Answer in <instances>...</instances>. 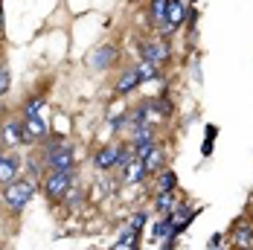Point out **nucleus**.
<instances>
[{
    "mask_svg": "<svg viewBox=\"0 0 253 250\" xmlns=\"http://www.w3.org/2000/svg\"><path fill=\"white\" fill-rule=\"evenodd\" d=\"M233 242H236L239 248H251V245H253V227L251 224H239V227H236Z\"/></svg>",
    "mask_w": 253,
    "mask_h": 250,
    "instance_id": "a211bd4d",
    "label": "nucleus"
},
{
    "mask_svg": "<svg viewBox=\"0 0 253 250\" xmlns=\"http://www.w3.org/2000/svg\"><path fill=\"white\" fill-rule=\"evenodd\" d=\"M163 250H175V239H163Z\"/></svg>",
    "mask_w": 253,
    "mask_h": 250,
    "instance_id": "c85d7f7f",
    "label": "nucleus"
},
{
    "mask_svg": "<svg viewBox=\"0 0 253 250\" xmlns=\"http://www.w3.org/2000/svg\"><path fill=\"white\" fill-rule=\"evenodd\" d=\"M212 250H224V248H212Z\"/></svg>",
    "mask_w": 253,
    "mask_h": 250,
    "instance_id": "c756f323",
    "label": "nucleus"
},
{
    "mask_svg": "<svg viewBox=\"0 0 253 250\" xmlns=\"http://www.w3.org/2000/svg\"><path fill=\"white\" fill-rule=\"evenodd\" d=\"M143 224H146V212H137V215L131 218V227H134V230H143Z\"/></svg>",
    "mask_w": 253,
    "mask_h": 250,
    "instance_id": "a878e982",
    "label": "nucleus"
},
{
    "mask_svg": "<svg viewBox=\"0 0 253 250\" xmlns=\"http://www.w3.org/2000/svg\"><path fill=\"white\" fill-rule=\"evenodd\" d=\"M134 3H137V0H134Z\"/></svg>",
    "mask_w": 253,
    "mask_h": 250,
    "instance_id": "2f4dec72",
    "label": "nucleus"
},
{
    "mask_svg": "<svg viewBox=\"0 0 253 250\" xmlns=\"http://www.w3.org/2000/svg\"><path fill=\"white\" fill-rule=\"evenodd\" d=\"M242 250H251V248H242Z\"/></svg>",
    "mask_w": 253,
    "mask_h": 250,
    "instance_id": "7c9ffc66",
    "label": "nucleus"
},
{
    "mask_svg": "<svg viewBox=\"0 0 253 250\" xmlns=\"http://www.w3.org/2000/svg\"><path fill=\"white\" fill-rule=\"evenodd\" d=\"M117 55H120V50H117L114 44H102V47H96V50L87 55V64H90L93 70H108V67L117 61Z\"/></svg>",
    "mask_w": 253,
    "mask_h": 250,
    "instance_id": "20e7f679",
    "label": "nucleus"
},
{
    "mask_svg": "<svg viewBox=\"0 0 253 250\" xmlns=\"http://www.w3.org/2000/svg\"><path fill=\"white\" fill-rule=\"evenodd\" d=\"M212 248H221V236H218V233L210 239V250H212Z\"/></svg>",
    "mask_w": 253,
    "mask_h": 250,
    "instance_id": "cd10ccee",
    "label": "nucleus"
},
{
    "mask_svg": "<svg viewBox=\"0 0 253 250\" xmlns=\"http://www.w3.org/2000/svg\"><path fill=\"white\" fill-rule=\"evenodd\" d=\"M143 163H146V172H157V169H163V146H152V151L143 157Z\"/></svg>",
    "mask_w": 253,
    "mask_h": 250,
    "instance_id": "ddd939ff",
    "label": "nucleus"
},
{
    "mask_svg": "<svg viewBox=\"0 0 253 250\" xmlns=\"http://www.w3.org/2000/svg\"><path fill=\"white\" fill-rule=\"evenodd\" d=\"M44 166L50 172H73V146L64 143L52 151H44Z\"/></svg>",
    "mask_w": 253,
    "mask_h": 250,
    "instance_id": "7ed1b4c3",
    "label": "nucleus"
},
{
    "mask_svg": "<svg viewBox=\"0 0 253 250\" xmlns=\"http://www.w3.org/2000/svg\"><path fill=\"white\" fill-rule=\"evenodd\" d=\"M134 70H137V76H140V84H143V82H154V79H160V70H157V64H152V61H140Z\"/></svg>",
    "mask_w": 253,
    "mask_h": 250,
    "instance_id": "f3484780",
    "label": "nucleus"
},
{
    "mask_svg": "<svg viewBox=\"0 0 253 250\" xmlns=\"http://www.w3.org/2000/svg\"><path fill=\"white\" fill-rule=\"evenodd\" d=\"M154 209H157L160 215H169V212L175 209V195H172V192H157V198H154Z\"/></svg>",
    "mask_w": 253,
    "mask_h": 250,
    "instance_id": "dca6fc26",
    "label": "nucleus"
},
{
    "mask_svg": "<svg viewBox=\"0 0 253 250\" xmlns=\"http://www.w3.org/2000/svg\"><path fill=\"white\" fill-rule=\"evenodd\" d=\"M0 137H3V143L12 149V146H21V143H29V134H26V125L24 120H12V123H6L0 128Z\"/></svg>",
    "mask_w": 253,
    "mask_h": 250,
    "instance_id": "39448f33",
    "label": "nucleus"
},
{
    "mask_svg": "<svg viewBox=\"0 0 253 250\" xmlns=\"http://www.w3.org/2000/svg\"><path fill=\"white\" fill-rule=\"evenodd\" d=\"M44 108H47V99H44V96H32V99L24 105V120L26 117H38Z\"/></svg>",
    "mask_w": 253,
    "mask_h": 250,
    "instance_id": "6ab92c4d",
    "label": "nucleus"
},
{
    "mask_svg": "<svg viewBox=\"0 0 253 250\" xmlns=\"http://www.w3.org/2000/svg\"><path fill=\"white\" fill-rule=\"evenodd\" d=\"M140 58L152 61V64H163L169 58V47L160 41H146V44H140Z\"/></svg>",
    "mask_w": 253,
    "mask_h": 250,
    "instance_id": "423d86ee",
    "label": "nucleus"
},
{
    "mask_svg": "<svg viewBox=\"0 0 253 250\" xmlns=\"http://www.w3.org/2000/svg\"><path fill=\"white\" fill-rule=\"evenodd\" d=\"M134 157H137V154H134L131 146H120V151H117V166H114V169H126Z\"/></svg>",
    "mask_w": 253,
    "mask_h": 250,
    "instance_id": "412c9836",
    "label": "nucleus"
},
{
    "mask_svg": "<svg viewBox=\"0 0 253 250\" xmlns=\"http://www.w3.org/2000/svg\"><path fill=\"white\" fill-rule=\"evenodd\" d=\"M67 204H70V209H79V204H82V189L73 186L70 192H67Z\"/></svg>",
    "mask_w": 253,
    "mask_h": 250,
    "instance_id": "b1692460",
    "label": "nucleus"
},
{
    "mask_svg": "<svg viewBox=\"0 0 253 250\" xmlns=\"http://www.w3.org/2000/svg\"><path fill=\"white\" fill-rule=\"evenodd\" d=\"M32 195H35V180H32V177L12 180V183L6 186V192H3V198H6V204H9L12 212H21L26 204L32 201Z\"/></svg>",
    "mask_w": 253,
    "mask_h": 250,
    "instance_id": "f257e3e1",
    "label": "nucleus"
},
{
    "mask_svg": "<svg viewBox=\"0 0 253 250\" xmlns=\"http://www.w3.org/2000/svg\"><path fill=\"white\" fill-rule=\"evenodd\" d=\"M152 236L157 242H163V239H175V233H172V215H163V221H157L152 227Z\"/></svg>",
    "mask_w": 253,
    "mask_h": 250,
    "instance_id": "2eb2a0df",
    "label": "nucleus"
},
{
    "mask_svg": "<svg viewBox=\"0 0 253 250\" xmlns=\"http://www.w3.org/2000/svg\"><path fill=\"white\" fill-rule=\"evenodd\" d=\"M21 172V160L15 154H3L0 151V183H12Z\"/></svg>",
    "mask_w": 253,
    "mask_h": 250,
    "instance_id": "0eeeda50",
    "label": "nucleus"
},
{
    "mask_svg": "<svg viewBox=\"0 0 253 250\" xmlns=\"http://www.w3.org/2000/svg\"><path fill=\"white\" fill-rule=\"evenodd\" d=\"M166 24H172L175 29L183 24V3L180 0H169V6H166Z\"/></svg>",
    "mask_w": 253,
    "mask_h": 250,
    "instance_id": "4468645a",
    "label": "nucleus"
},
{
    "mask_svg": "<svg viewBox=\"0 0 253 250\" xmlns=\"http://www.w3.org/2000/svg\"><path fill=\"white\" fill-rule=\"evenodd\" d=\"M166 6H169V0H149V21H152V26H163V21H166Z\"/></svg>",
    "mask_w": 253,
    "mask_h": 250,
    "instance_id": "9d476101",
    "label": "nucleus"
},
{
    "mask_svg": "<svg viewBox=\"0 0 253 250\" xmlns=\"http://www.w3.org/2000/svg\"><path fill=\"white\" fill-rule=\"evenodd\" d=\"M123 172H126V180H128V183H140L143 177L149 175V172H146V163H143L140 157H134L126 169H123Z\"/></svg>",
    "mask_w": 253,
    "mask_h": 250,
    "instance_id": "9b49d317",
    "label": "nucleus"
},
{
    "mask_svg": "<svg viewBox=\"0 0 253 250\" xmlns=\"http://www.w3.org/2000/svg\"><path fill=\"white\" fill-rule=\"evenodd\" d=\"M218 134V128L215 125H207V137H204V146H201V154L207 157V154H212V137Z\"/></svg>",
    "mask_w": 253,
    "mask_h": 250,
    "instance_id": "4be33fe9",
    "label": "nucleus"
},
{
    "mask_svg": "<svg viewBox=\"0 0 253 250\" xmlns=\"http://www.w3.org/2000/svg\"><path fill=\"white\" fill-rule=\"evenodd\" d=\"M9 84H12V76H9V67L6 64H0V96L9 90Z\"/></svg>",
    "mask_w": 253,
    "mask_h": 250,
    "instance_id": "5701e85b",
    "label": "nucleus"
},
{
    "mask_svg": "<svg viewBox=\"0 0 253 250\" xmlns=\"http://www.w3.org/2000/svg\"><path fill=\"white\" fill-rule=\"evenodd\" d=\"M26 166H29V175L32 177L41 175V160H26Z\"/></svg>",
    "mask_w": 253,
    "mask_h": 250,
    "instance_id": "393cba45",
    "label": "nucleus"
},
{
    "mask_svg": "<svg viewBox=\"0 0 253 250\" xmlns=\"http://www.w3.org/2000/svg\"><path fill=\"white\" fill-rule=\"evenodd\" d=\"M117 151H120V146H102V149L93 154V166L102 169V172L114 169V166H117Z\"/></svg>",
    "mask_w": 253,
    "mask_h": 250,
    "instance_id": "1a4fd4ad",
    "label": "nucleus"
},
{
    "mask_svg": "<svg viewBox=\"0 0 253 250\" xmlns=\"http://www.w3.org/2000/svg\"><path fill=\"white\" fill-rule=\"evenodd\" d=\"M44 195L50 201H61L67 198V192L73 189V172H50L44 177Z\"/></svg>",
    "mask_w": 253,
    "mask_h": 250,
    "instance_id": "f03ea898",
    "label": "nucleus"
},
{
    "mask_svg": "<svg viewBox=\"0 0 253 250\" xmlns=\"http://www.w3.org/2000/svg\"><path fill=\"white\" fill-rule=\"evenodd\" d=\"M175 186H177V175L172 172V169L160 172V180H157V189H160V192H172Z\"/></svg>",
    "mask_w": 253,
    "mask_h": 250,
    "instance_id": "aec40b11",
    "label": "nucleus"
},
{
    "mask_svg": "<svg viewBox=\"0 0 253 250\" xmlns=\"http://www.w3.org/2000/svg\"><path fill=\"white\" fill-rule=\"evenodd\" d=\"M24 125H26V134H29V143H35L38 137H47V131H50V125H47V114L26 117Z\"/></svg>",
    "mask_w": 253,
    "mask_h": 250,
    "instance_id": "6e6552de",
    "label": "nucleus"
},
{
    "mask_svg": "<svg viewBox=\"0 0 253 250\" xmlns=\"http://www.w3.org/2000/svg\"><path fill=\"white\" fill-rule=\"evenodd\" d=\"M108 125H111V128H117V131H120V128H126V114H123V117H111Z\"/></svg>",
    "mask_w": 253,
    "mask_h": 250,
    "instance_id": "bb28decb",
    "label": "nucleus"
},
{
    "mask_svg": "<svg viewBox=\"0 0 253 250\" xmlns=\"http://www.w3.org/2000/svg\"><path fill=\"white\" fill-rule=\"evenodd\" d=\"M140 84V76H137V70L131 67V70H126V73L120 76V82H117V93H128V90H134Z\"/></svg>",
    "mask_w": 253,
    "mask_h": 250,
    "instance_id": "f8f14e48",
    "label": "nucleus"
}]
</instances>
